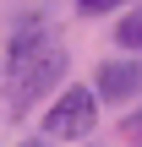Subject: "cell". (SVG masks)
<instances>
[{
    "instance_id": "4",
    "label": "cell",
    "mask_w": 142,
    "mask_h": 147,
    "mask_svg": "<svg viewBox=\"0 0 142 147\" xmlns=\"http://www.w3.org/2000/svg\"><path fill=\"white\" fill-rule=\"evenodd\" d=\"M115 38H120L126 49H142V11H131V16H120V27H115Z\"/></svg>"
},
{
    "instance_id": "6",
    "label": "cell",
    "mask_w": 142,
    "mask_h": 147,
    "mask_svg": "<svg viewBox=\"0 0 142 147\" xmlns=\"http://www.w3.org/2000/svg\"><path fill=\"white\" fill-rule=\"evenodd\" d=\"M120 0H77V11H88V16H104V11H115Z\"/></svg>"
},
{
    "instance_id": "7",
    "label": "cell",
    "mask_w": 142,
    "mask_h": 147,
    "mask_svg": "<svg viewBox=\"0 0 142 147\" xmlns=\"http://www.w3.org/2000/svg\"><path fill=\"white\" fill-rule=\"evenodd\" d=\"M22 147H38V142H22Z\"/></svg>"
},
{
    "instance_id": "1",
    "label": "cell",
    "mask_w": 142,
    "mask_h": 147,
    "mask_svg": "<svg viewBox=\"0 0 142 147\" xmlns=\"http://www.w3.org/2000/svg\"><path fill=\"white\" fill-rule=\"evenodd\" d=\"M66 76V49L44 33V22H22L11 38V109H33Z\"/></svg>"
},
{
    "instance_id": "3",
    "label": "cell",
    "mask_w": 142,
    "mask_h": 147,
    "mask_svg": "<svg viewBox=\"0 0 142 147\" xmlns=\"http://www.w3.org/2000/svg\"><path fill=\"white\" fill-rule=\"evenodd\" d=\"M93 93L109 98V104L137 98L142 93V60H109V65H99V87H93Z\"/></svg>"
},
{
    "instance_id": "5",
    "label": "cell",
    "mask_w": 142,
    "mask_h": 147,
    "mask_svg": "<svg viewBox=\"0 0 142 147\" xmlns=\"http://www.w3.org/2000/svg\"><path fill=\"white\" fill-rule=\"evenodd\" d=\"M120 136H126L131 147H142V109L131 115V120H126V125H120Z\"/></svg>"
},
{
    "instance_id": "2",
    "label": "cell",
    "mask_w": 142,
    "mask_h": 147,
    "mask_svg": "<svg viewBox=\"0 0 142 147\" xmlns=\"http://www.w3.org/2000/svg\"><path fill=\"white\" fill-rule=\"evenodd\" d=\"M93 120H99V93H93V87H66V93L49 104L44 131L60 136V142H77V136L93 131Z\"/></svg>"
}]
</instances>
